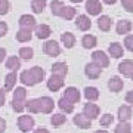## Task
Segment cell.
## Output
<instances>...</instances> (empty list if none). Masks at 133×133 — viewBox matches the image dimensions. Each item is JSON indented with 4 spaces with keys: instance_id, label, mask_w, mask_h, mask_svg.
I'll list each match as a JSON object with an SVG mask.
<instances>
[{
    "instance_id": "6da1fadb",
    "label": "cell",
    "mask_w": 133,
    "mask_h": 133,
    "mask_svg": "<svg viewBox=\"0 0 133 133\" xmlns=\"http://www.w3.org/2000/svg\"><path fill=\"white\" fill-rule=\"evenodd\" d=\"M44 78V70L40 66H33L30 70H24L19 74V81L24 86H36L37 83H42Z\"/></svg>"
},
{
    "instance_id": "7a4b0ae2",
    "label": "cell",
    "mask_w": 133,
    "mask_h": 133,
    "mask_svg": "<svg viewBox=\"0 0 133 133\" xmlns=\"http://www.w3.org/2000/svg\"><path fill=\"white\" fill-rule=\"evenodd\" d=\"M18 127H19V130L22 133H28V132H31L34 129V124H36V121H34V118L31 117V115H19L18 117Z\"/></svg>"
},
{
    "instance_id": "3957f363",
    "label": "cell",
    "mask_w": 133,
    "mask_h": 133,
    "mask_svg": "<svg viewBox=\"0 0 133 133\" xmlns=\"http://www.w3.org/2000/svg\"><path fill=\"white\" fill-rule=\"evenodd\" d=\"M65 77L62 76H58V74H52V76L49 77L48 83H46V86H48V89L50 92H58L61 90L62 87H64V84H65V80H64Z\"/></svg>"
},
{
    "instance_id": "277c9868",
    "label": "cell",
    "mask_w": 133,
    "mask_h": 133,
    "mask_svg": "<svg viewBox=\"0 0 133 133\" xmlns=\"http://www.w3.org/2000/svg\"><path fill=\"white\" fill-rule=\"evenodd\" d=\"M38 101V109L43 114H50L55 108V102L50 96H42V98H37Z\"/></svg>"
},
{
    "instance_id": "5b68a950",
    "label": "cell",
    "mask_w": 133,
    "mask_h": 133,
    "mask_svg": "<svg viewBox=\"0 0 133 133\" xmlns=\"http://www.w3.org/2000/svg\"><path fill=\"white\" fill-rule=\"evenodd\" d=\"M43 52L46 53L48 56H52V58L59 56L61 55V46L55 40H48V42L43 44Z\"/></svg>"
},
{
    "instance_id": "8992f818",
    "label": "cell",
    "mask_w": 133,
    "mask_h": 133,
    "mask_svg": "<svg viewBox=\"0 0 133 133\" xmlns=\"http://www.w3.org/2000/svg\"><path fill=\"white\" fill-rule=\"evenodd\" d=\"M92 62H95L96 65H99L102 70L109 65V56L104 50H95L92 53Z\"/></svg>"
},
{
    "instance_id": "52a82bcc",
    "label": "cell",
    "mask_w": 133,
    "mask_h": 133,
    "mask_svg": "<svg viewBox=\"0 0 133 133\" xmlns=\"http://www.w3.org/2000/svg\"><path fill=\"white\" fill-rule=\"evenodd\" d=\"M83 114L89 120H96L101 114V108L96 104H92L90 101H87V104H84L83 107Z\"/></svg>"
},
{
    "instance_id": "ba28073f",
    "label": "cell",
    "mask_w": 133,
    "mask_h": 133,
    "mask_svg": "<svg viewBox=\"0 0 133 133\" xmlns=\"http://www.w3.org/2000/svg\"><path fill=\"white\" fill-rule=\"evenodd\" d=\"M118 71L121 76L127 77V78H130L133 81V61H130V59L121 61L118 64Z\"/></svg>"
},
{
    "instance_id": "9c48e42d",
    "label": "cell",
    "mask_w": 133,
    "mask_h": 133,
    "mask_svg": "<svg viewBox=\"0 0 133 133\" xmlns=\"http://www.w3.org/2000/svg\"><path fill=\"white\" fill-rule=\"evenodd\" d=\"M101 72H102V68L99 65H96L95 62H89V64H86L84 66V76L92 78V80H96V78H99Z\"/></svg>"
},
{
    "instance_id": "30bf717a",
    "label": "cell",
    "mask_w": 133,
    "mask_h": 133,
    "mask_svg": "<svg viewBox=\"0 0 133 133\" xmlns=\"http://www.w3.org/2000/svg\"><path fill=\"white\" fill-rule=\"evenodd\" d=\"M84 8H86V12L89 15H93V16H98L102 12V3L99 0H87Z\"/></svg>"
},
{
    "instance_id": "8fae6325",
    "label": "cell",
    "mask_w": 133,
    "mask_h": 133,
    "mask_svg": "<svg viewBox=\"0 0 133 133\" xmlns=\"http://www.w3.org/2000/svg\"><path fill=\"white\" fill-rule=\"evenodd\" d=\"M18 22H19V27H21V28H27V30H34V27L37 25L36 18L30 14L21 15V18H19Z\"/></svg>"
},
{
    "instance_id": "7c38bea8",
    "label": "cell",
    "mask_w": 133,
    "mask_h": 133,
    "mask_svg": "<svg viewBox=\"0 0 133 133\" xmlns=\"http://www.w3.org/2000/svg\"><path fill=\"white\" fill-rule=\"evenodd\" d=\"M64 98H65L66 101H70L71 104H77L78 101H80V98H81V93H80V90L77 89V87H66L65 89V92H64Z\"/></svg>"
},
{
    "instance_id": "4fadbf2b",
    "label": "cell",
    "mask_w": 133,
    "mask_h": 133,
    "mask_svg": "<svg viewBox=\"0 0 133 133\" xmlns=\"http://www.w3.org/2000/svg\"><path fill=\"white\" fill-rule=\"evenodd\" d=\"M76 25L80 31H89L92 28V21L87 15H77Z\"/></svg>"
},
{
    "instance_id": "5bb4252c",
    "label": "cell",
    "mask_w": 133,
    "mask_h": 133,
    "mask_svg": "<svg viewBox=\"0 0 133 133\" xmlns=\"http://www.w3.org/2000/svg\"><path fill=\"white\" fill-rule=\"evenodd\" d=\"M34 33L37 36V38H49L50 37V34H52V28L49 27L48 24H40V25H36L34 27Z\"/></svg>"
},
{
    "instance_id": "9a60e30c",
    "label": "cell",
    "mask_w": 133,
    "mask_h": 133,
    "mask_svg": "<svg viewBox=\"0 0 133 133\" xmlns=\"http://www.w3.org/2000/svg\"><path fill=\"white\" fill-rule=\"evenodd\" d=\"M123 87H124V81L121 80L118 76L111 77V78L108 80V89L111 92H114V93L121 92V90H123Z\"/></svg>"
},
{
    "instance_id": "2e32d148",
    "label": "cell",
    "mask_w": 133,
    "mask_h": 133,
    "mask_svg": "<svg viewBox=\"0 0 133 133\" xmlns=\"http://www.w3.org/2000/svg\"><path fill=\"white\" fill-rule=\"evenodd\" d=\"M72 121H74V124H76L77 127H80V129H90L92 127V120H89L83 112L74 115Z\"/></svg>"
},
{
    "instance_id": "e0dca14e",
    "label": "cell",
    "mask_w": 133,
    "mask_h": 133,
    "mask_svg": "<svg viewBox=\"0 0 133 133\" xmlns=\"http://www.w3.org/2000/svg\"><path fill=\"white\" fill-rule=\"evenodd\" d=\"M132 115H133V111L130 105H121L118 111H117V117H118L120 121H129L132 118Z\"/></svg>"
},
{
    "instance_id": "ac0fdd59",
    "label": "cell",
    "mask_w": 133,
    "mask_h": 133,
    "mask_svg": "<svg viewBox=\"0 0 133 133\" xmlns=\"http://www.w3.org/2000/svg\"><path fill=\"white\" fill-rule=\"evenodd\" d=\"M76 15H77V10L72 8V6H62V9L59 10V18L62 19H65V21H71V19L76 18Z\"/></svg>"
},
{
    "instance_id": "d6986e66",
    "label": "cell",
    "mask_w": 133,
    "mask_h": 133,
    "mask_svg": "<svg viewBox=\"0 0 133 133\" xmlns=\"http://www.w3.org/2000/svg\"><path fill=\"white\" fill-rule=\"evenodd\" d=\"M132 22L130 21H127V19H121V21H118L117 22V27H115V31H117V34H120V36H126V34H129L130 31H132Z\"/></svg>"
},
{
    "instance_id": "ffe728a7",
    "label": "cell",
    "mask_w": 133,
    "mask_h": 133,
    "mask_svg": "<svg viewBox=\"0 0 133 133\" xmlns=\"http://www.w3.org/2000/svg\"><path fill=\"white\" fill-rule=\"evenodd\" d=\"M108 53H109V56H112L114 59H120V58L124 55V49H123V46H121L120 43L114 42V43H111V44H109Z\"/></svg>"
},
{
    "instance_id": "44dd1931",
    "label": "cell",
    "mask_w": 133,
    "mask_h": 133,
    "mask_svg": "<svg viewBox=\"0 0 133 133\" xmlns=\"http://www.w3.org/2000/svg\"><path fill=\"white\" fill-rule=\"evenodd\" d=\"M111 27H112V19L109 18L108 15H101L99 19H98V28L101 31L107 33V31L111 30Z\"/></svg>"
},
{
    "instance_id": "7402d4cb",
    "label": "cell",
    "mask_w": 133,
    "mask_h": 133,
    "mask_svg": "<svg viewBox=\"0 0 133 133\" xmlns=\"http://www.w3.org/2000/svg\"><path fill=\"white\" fill-rule=\"evenodd\" d=\"M16 81H18V74H16V71H10L5 78V90L6 92L14 90Z\"/></svg>"
},
{
    "instance_id": "603a6c76",
    "label": "cell",
    "mask_w": 133,
    "mask_h": 133,
    "mask_svg": "<svg viewBox=\"0 0 133 133\" xmlns=\"http://www.w3.org/2000/svg\"><path fill=\"white\" fill-rule=\"evenodd\" d=\"M33 38V30H27V28H19L16 33V40L19 43H27Z\"/></svg>"
},
{
    "instance_id": "cb8c5ba5",
    "label": "cell",
    "mask_w": 133,
    "mask_h": 133,
    "mask_svg": "<svg viewBox=\"0 0 133 133\" xmlns=\"http://www.w3.org/2000/svg\"><path fill=\"white\" fill-rule=\"evenodd\" d=\"M61 42L66 49H71L72 46L76 44V36L72 33H70V31H65V33H62V36H61Z\"/></svg>"
},
{
    "instance_id": "d4e9b609",
    "label": "cell",
    "mask_w": 133,
    "mask_h": 133,
    "mask_svg": "<svg viewBox=\"0 0 133 133\" xmlns=\"http://www.w3.org/2000/svg\"><path fill=\"white\" fill-rule=\"evenodd\" d=\"M50 70H52V74H58L62 77H65L68 74V65L65 62H55Z\"/></svg>"
},
{
    "instance_id": "484cf974",
    "label": "cell",
    "mask_w": 133,
    "mask_h": 133,
    "mask_svg": "<svg viewBox=\"0 0 133 133\" xmlns=\"http://www.w3.org/2000/svg\"><path fill=\"white\" fill-rule=\"evenodd\" d=\"M81 44H83L84 49H93L98 44V40H96V37L93 34H84L81 37Z\"/></svg>"
},
{
    "instance_id": "4316f807",
    "label": "cell",
    "mask_w": 133,
    "mask_h": 133,
    "mask_svg": "<svg viewBox=\"0 0 133 133\" xmlns=\"http://www.w3.org/2000/svg\"><path fill=\"white\" fill-rule=\"evenodd\" d=\"M84 98L90 102H95V101L99 99V90L93 86H87L84 89Z\"/></svg>"
},
{
    "instance_id": "83f0119b",
    "label": "cell",
    "mask_w": 133,
    "mask_h": 133,
    "mask_svg": "<svg viewBox=\"0 0 133 133\" xmlns=\"http://www.w3.org/2000/svg\"><path fill=\"white\" fill-rule=\"evenodd\" d=\"M58 107H59L61 111L62 112H65V114H71L72 111H74V104H71L70 101H66L64 96L58 101Z\"/></svg>"
},
{
    "instance_id": "f1b7e54d",
    "label": "cell",
    "mask_w": 133,
    "mask_h": 133,
    "mask_svg": "<svg viewBox=\"0 0 133 133\" xmlns=\"http://www.w3.org/2000/svg\"><path fill=\"white\" fill-rule=\"evenodd\" d=\"M6 68H9L10 71H16L21 68V58L19 56H9L6 59Z\"/></svg>"
},
{
    "instance_id": "f546056e",
    "label": "cell",
    "mask_w": 133,
    "mask_h": 133,
    "mask_svg": "<svg viewBox=\"0 0 133 133\" xmlns=\"http://www.w3.org/2000/svg\"><path fill=\"white\" fill-rule=\"evenodd\" d=\"M66 123V115L59 112V114H53L50 117V124H52L53 127H61L62 124Z\"/></svg>"
},
{
    "instance_id": "4dcf8cb0",
    "label": "cell",
    "mask_w": 133,
    "mask_h": 133,
    "mask_svg": "<svg viewBox=\"0 0 133 133\" xmlns=\"http://www.w3.org/2000/svg\"><path fill=\"white\" fill-rule=\"evenodd\" d=\"M25 109L31 112V114H38L40 109H38V101L37 98L36 99H27L25 101Z\"/></svg>"
},
{
    "instance_id": "1f68e13d",
    "label": "cell",
    "mask_w": 133,
    "mask_h": 133,
    "mask_svg": "<svg viewBox=\"0 0 133 133\" xmlns=\"http://www.w3.org/2000/svg\"><path fill=\"white\" fill-rule=\"evenodd\" d=\"M46 5H48L46 0H33L31 2V9H33L34 14H42L43 10L46 9Z\"/></svg>"
},
{
    "instance_id": "d6a6232c",
    "label": "cell",
    "mask_w": 133,
    "mask_h": 133,
    "mask_svg": "<svg viewBox=\"0 0 133 133\" xmlns=\"http://www.w3.org/2000/svg\"><path fill=\"white\" fill-rule=\"evenodd\" d=\"M19 58L24 59V61H30L34 58V50L30 46H25V48H21L19 49Z\"/></svg>"
},
{
    "instance_id": "836d02e7",
    "label": "cell",
    "mask_w": 133,
    "mask_h": 133,
    "mask_svg": "<svg viewBox=\"0 0 133 133\" xmlns=\"http://www.w3.org/2000/svg\"><path fill=\"white\" fill-rule=\"evenodd\" d=\"M114 133H132V126L129 124V121H120L115 127Z\"/></svg>"
},
{
    "instance_id": "e575fe53",
    "label": "cell",
    "mask_w": 133,
    "mask_h": 133,
    "mask_svg": "<svg viewBox=\"0 0 133 133\" xmlns=\"http://www.w3.org/2000/svg\"><path fill=\"white\" fill-rule=\"evenodd\" d=\"M10 108H12V111H15V112H24L25 109V102H22V101H16V99H12L10 101Z\"/></svg>"
},
{
    "instance_id": "d590c367",
    "label": "cell",
    "mask_w": 133,
    "mask_h": 133,
    "mask_svg": "<svg viewBox=\"0 0 133 133\" xmlns=\"http://www.w3.org/2000/svg\"><path fill=\"white\" fill-rule=\"evenodd\" d=\"M14 99L22 101V102L27 101V90H25V87H16V89H15L14 90Z\"/></svg>"
},
{
    "instance_id": "8d00e7d4",
    "label": "cell",
    "mask_w": 133,
    "mask_h": 133,
    "mask_svg": "<svg viewBox=\"0 0 133 133\" xmlns=\"http://www.w3.org/2000/svg\"><path fill=\"white\" fill-rule=\"evenodd\" d=\"M112 121H114V115L104 114V115H101L99 124L102 126V127H108V126H111V124H112Z\"/></svg>"
},
{
    "instance_id": "74e56055",
    "label": "cell",
    "mask_w": 133,
    "mask_h": 133,
    "mask_svg": "<svg viewBox=\"0 0 133 133\" xmlns=\"http://www.w3.org/2000/svg\"><path fill=\"white\" fill-rule=\"evenodd\" d=\"M62 6H64V3H62L61 0H52V3H50V10H52V15L58 16V15H59V10L62 9Z\"/></svg>"
},
{
    "instance_id": "f35d334b",
    "label": "cell",
    "mask_w": 133,
    "mask_h": 133,
    "mask_svg": "<svg viewBox=\"0 0 133 133\" xmlns=\"http://www.w3.org/2000/svg\"><path fill=\"white\" fill-rule=\"evenodd\" d=\"M124 48L127 49L129 52H133V34H126V38H124Z\"/></svg>"
},
{
    "instance_id": "ab89813d",
    "label": "cell",
    "mask_w": 133,
    "mask_h": 133,
    "mask_svg": "<svg viewBox=\"0 0 133 133\" xmlns=\"http://www.w3.org/2000/svg\"><path fill=\"white\" fill-rule=\"evenodd\" d=\"M10 10V3L8 0H0V15H6Z\"/></svg>"
},
{
    "instance_id": "60d3db41",
    "label": "cell",
    "mask_w": 133,
    "mask_h": 133,
    "mask_svg": "<svg viewBox=\"0 0 133 133\" xmlns=\"http://www.w3.org/2000/svg\"><path fill=\"white\" fill-rule=\"evenodd\" d=\"M121 5L127 12H133V0H121Z\"/></svg>"
},
{
    "instance_id": "b9f144b4",
    "label": "cell",
    "mask_w": 133,
    "mask_h": 133,
    "mask_svg": "<svg viewBox=\"0 0 133 133\" xmlns=\"http://www.w3.org/2000/svg\"><path fill=\"white\" fill-rule=\"evenodd\" d=\"M6 33H8V24L5 21H0V37L6 36Z\"/></svg>"
},
{
    "instance_id": "7bdbcfd3",
    "label": "cell",
    "mask_w": 133,
    "mask_h": 133,
    "mask_svg": "<svg viewBox=\"0 0 133 133\" xmlns=\"http://www.w3.org/2000/svg\"><path fill=\"white\" fill-rule=\"evenodd\" d=\"M6 93H8V92L5 90V87L0 89V107H3V105L6 104Z\"/></svg>"
},
{
    "instance_id": "ee69618b",
    "label": "cell",
    "mask_w": 133,
    "mask_h": 133,
    "mask_svg": "<svg viewBox=\"0 0 133 133\" xmlns=\"http://www.w3.org/2000/svg\"><path fill=\"white\" fill-rule=\"evenodd\" d=\"M126 102H127L130 107H133V90H129L126 93Z\"/></svg>"
},
{
    "instance_id": "f6af8a7d",
    "label": "cell",
    "mask_w": 133,
    "mask_h": 133,
    "mask_svg": "<svg viewBox=\"0 0 133 133\" xmlns=\"http://www.w3.org/2000/svg\"><path fill=\"white\" fill-rule=\"evenodd\" d=\"M6 132V120L0 117V133Z\"/></svg>"
},
{
    "instance_id": "bcb514c9",
    "label": "cell",
    "mask_w": 133,
    "mask_h": 133,
    "mask_svg": "<svg viewBox=\"0 0 133 133\" xmlns=\"http://www.w3.org/2000/svg\"><path fill=\"white\" fill-rule=\"evenodd\" d=\"M6 59V49L0 48V62H3Z\"/></svg>"
},
{
    "instance_id": "7dc6e473",
    "label": "cell",
    "mask_w": 133,
    "mask_h": 133,
    "mask_svg": "<svg viewBox=\"0 0 133 133\" xmlns=\"http://www.w3.org/2000/svg\"><path fill=\"white\" fill-rule=\"evenodd\" d=\"M33 133H50V132H49L46 127H38V129H36Z\"/></svg>"
},
{
    "instance_id": "c3c4849f",
    "label": "cell",
    "mask_w": 133,
    "mask_h": 133,
    "mask_svg": "<svg viewBox=\"0 0 133 133\" xmlns=\"http://www.w3.org/2000/svg\"><path fill=\"white\" fill-rule=\"evenodd\" d=\"M105 5H115L117 3V0H102Z\"/></svg>"
},
{
    "instance_id": "681fc988",
    "label": "cell",
    "mask_w": 133,
    "mask_h": 133,
    "mask_svg": "<svg viewBox=\"0 0 133 133\" xmlns=\"http://www.w3.org/2000/svg\"><path fill=\"white\" fill-rule=\"evenodd\" d=\"M93 133H109V132H107V130H96V132H93Z\"/></svg>"
},
{
    "instance_id": "f907efd6",
    "label": "cell",
    "mask_w": 133,
    "mask_h": 133,
    "mask_svg": "<svg viewBox=\"0 0 133 133\" xmlns=\"http://www.w3.org/2000/svg\"><path fill=\"white\" fill-rule=\"evenodd\" d=\"M70 2H71V3H81L83 0H70Z\"/></svg>"
}]
</instances>
